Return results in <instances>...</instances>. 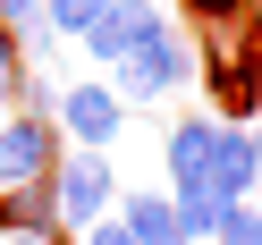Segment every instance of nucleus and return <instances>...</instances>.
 I'll use <instances>...</instances> for the list:
<instances>
[{
  "mask_svg": "<svg viewBox=\"0 0 262 245\" xmlns=\"http://www.w3.org/2000/svg\"><path fill=\"white\" fill-rule=\"evenodd\" d=\"M102 85L119 93V102H127V119H136L144 102H161V93H186V85H194V42L178 34V26H161L152 42H136V51H127L119 68L102 76Z\"/></svg>",
  "mask_w": 262,
  "mask_h": 245,
  "instance_id": "f257e3e1",
  "label": "nucleus"
},
{
  "mask_svg": "<svg viewBox=\"0 0 262 245\" xmlns=\"http://www.w3.org/2000/svg\"><path fill=\"white\" fill-rule=\"evenodd\" d=\"M51 127H59V144H68V152H110V144L127 136V102L102 85V76H68V85H59Z\"/></svg>",
  "mask_w": 262,
  "mask_h": 245,
  "instance_id": "f03ea898",
  "label": "nucleus"
},
{
  "mask_svg": "<svg viewBox=\"0 0 262 245\" xmlns=\"http://www.w3.org/2000/svg\"><path fill=\"white\" fill-rule=\"evenodd\" d=\"M51 203H59V228H93V220H110V203H119V161L110 152H59V169H51Z\"/></svg>",
  "mask_w": 262,
  "mask_h": 245,
  "instance_id": "7ed1b4c3",
  "label": "nucleus"
},
{
  "mask_svg": "<svg viewBox=\"0 0 262 245\" xmlns=\"http://www.w3.org/2000/svg\"><path fill=\"white\" fill-rule=\"evenodd\" d=\"M59 152H68V144H59L51 119L9 110V119H0V194H9V186H42V177L59 169Z\"/></svg>",
  "mask_w": 262,
  "mask_h": 245,
  "instance_id": "20e7f679",
  "label": "nucleus"
},
{
  "mask_svg": "<svg viewBox=\"0 0 262 245\" xmlns=\"http://www.w3.org/2000/svg\"><path fill=\"white\" fill-rule=\"evenodd\" d=\"M161 26H169V9H161V0H110V9H102V17H93L85 26V42H76V51H85L93 59V68H119V59L127 51H136V42H152L161 34Z\"/></svg>",
  "mask_w": 262,
  "mask_h": 245,
  "instance_id": "39448f33",
  "label": "nucleus"
},
{
  "mask_svg": "<svg viewBox=\"0 0 262 245\" xmlns=\"http://www.w3.org/2000/svg\"><path fill=\"white\" fill-rule=\"evenodd\" d=\"M203 186L220 203H254L262 194V169H254V136L245 127H211V161H203Z\"/></svg>",
  "mask_w": 262,
  "mask_h": 245,
  "instance_id": "423d86ee",
  "label": "nucleus"
},
{
  "mask_svg": "<svg viewBox=\"0 0 262 245\" xmlns=\"http://www.w3.org/2000/svg\"><path fill=\"white\" fill-rule=\"evenodd\" d=\"M211 110H186V119L161 127V169H169V194L178 186H203V161H211Z\"/></svg>",
  "mask_w": 262,
  "mask_h": 245,
  "instance_id": "0eeeda50",
  "label": "nucleus"
},
{
  "mask_svg": "<svg viewBox=\"0 0 262 245\" xmlns=\"http://www.w3.org/2000/svg\"><path fill=\"white\" fill-rule=\"evenodd\" d=\"M110 220H119L127 237H136V245H186V237H178V211H169V194L119 186V203H110Z\"/></svg>",
  "mask_w": 262,
  "mask_h": 245,
  "instance_id": "6e6552de",
  "label": "nucleus"
},
{
  "mask_svg": "<svg viewBox=\"0 0 262 245\" xmlns=\"http://www.w3.org/2000/svg\"><path fill=\"white\" fill-rule=\"evenodd\" d=\"M0 237H59V245H68L59 203H51V177H42V186H9V194H0Z\"/></svg>",
  "mask_w": 262,
  "mask_h": 245,
  "instance_id": "1a4fd4ad",
  "label": "nucleus"
},
{
  "mask_svg": "<svg viewBox=\"0 0 262 245\" xmlns=\"http://www.w3.org/2000/svg\"><path fill=\"white\" fill-rule=\"evenodd\" d=\"M169 211H178V237H186V245H211V228H220V194H211V186H178L169 194Z\"/></svg>",
  "mask_w": 262,
  "mask_h": 245,
  "instance_id": "9d476101",
  "label": "nucleus"
},
{
  "mask_svg": "<svg viewBox=\"0 0 262 245\" xmlns=\"http://www.w3.org/2000/svg\"><path fill=\"white\" fill-rule=\"evenodd\" d=\"M102 9H110V0H42V26H51L59 42H85V26L102 17Z\"/></svg>",
  "mask_w": 262,
  "mask_h": 245,
  "instance_id": "9b49d317",
  "label": "nucleus"
},
{
  "mask_svg": "<svg viewBox=\"0 0 262 245\" xmlns=\"http://www.w3.org/2000/svg\"><path fill=\"white\" fill-rule=\"evenodd\" d=\"M211 245H262V220H254V203H228V211H220V228H211Z\"/></svg>",
  "mask_w": 262,
  "mask_h": 245,
  "instance_id": "f8f14e48",
  "label": "nucleus"
},
{
  "mask_svg": "<svg viewBox=\"0 0 262 245\" xmlns=\"http://www.w3.org/2000/svg\"><path fill=\"white\" fill-rule=\"evenodd\" d=\"M76 245H136L119 220H93V228H76Z\"/></svg>",
  "mask_w": 262,
  "mask_h": 245,
  "instance_id": "ddd939ff",
  "label": "nucleus"
},
{
  "mask_svg": "<svg viewBox=\"0 0 262 245\" xmlns=\"http://www.w3.org/2000/svg\"><path fill=\"white\" fill-rule=\"evenodd\" d=\"M42 17V0H0V26H9V34H17V26H34Z\"/></svg>",
  "mask_w": 262,
  "mask_h": 245,
  "instance_id": "4468645a",
  "label": "nucleus"
},
{
  "mask_svg": "<svg viewBox=\"0 0 262 245\" xmlns=\"http://www.w3.org/2000/svg\"><path fill=\"white\" fill-rule=\"evenodd\" d=\"M0 245H59V237H0Z\"/></svg>",
  "mask_w": 262,
  "mask_h": 245,
  "instance_id": "2eb2a0df",
  "label": "nucleus"
},
{
  "mask_svg": "<svg viewBox=\"0 0 262 245\" xmlns=\"http://www.w3.org/2000/svg\"><path fill=\"white\" fill-rule=\"evenodd\" d=\"M245 136H254V127H245ZM254 169H262V136H254Z\"/></svg>",
  "mask_w": 262,
  "mask_h": 245,
  "instance_id": "dca6fc26",
  "label": "nucleus"
},
{
  "mask_svg": "<svg viewBox=\"0 0 262 245\" xmlns=\"http://www.w3.org/2000/svg\"><path fill=\"white\" fill-rule=\"evenodd\" d=\"M245 9H254V17H262V0H245Z\"/></svg>",
  "mask_w": 262,
  "mask_h": 245,
  "instance_id": "f3484780",
  "label": "nucleus"
},
{
  "mask_svg": "<svg viewBox=\"0 0 262 245\" xmlns=\"http://www.w3.org/2000/svg\"><path fill=\"white\" fill-rule=\"evenodd\" d=\"M254 220H262V194H254Z\"/></svg>",
  "mask_w": 262,
  "mask_h": 245,
  "instance_id": "a211bd4d",
  "label": "nucleus"
}]
</instances>
